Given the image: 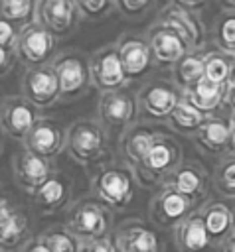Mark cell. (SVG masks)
Listing matches in <instances>:
<instances>
[{"label": "cell", "instance_id": "cell-1", "mask_svg": "<svg viewBox=\"0 0 235 252\" xmlns=\"http://www.w3.org/2000/svg\"><path fill=\"white\" fill-rule=\"evenodd\" d=\"M109 138L111 136L101 126L99 120L81 118V120H75L67 128L65 152L75 163L85 167L91 175L101 165L113 161V152H111Z\"/></svg>", "mask_w": 235, "mask_h": 252}, {"label": "cell", "instance_id": "cell-2", "mask_svg": "<svg viewBox=\"0 0 235 252\" xmlns=\"http://www.w3.org/2000/svg\"><path fill=\"white\" fill-rule=\"evenodd\" d=\"M91 195L113 211L126 209L136 195L138 181L124 161H109L91 173Z\"/></svg>", "mask_w": 235, "mask_h": 252}, {"label": "cell", "instance_id": "cell-3", "mask_svg": "<svg viewBox=\"0 0 235 252\" xmlns=\"http://www.w3.org/2000/svg\"><path fill=\"white\" fill-rule=\"evenodd\" d=\"M63 224L81 242L107 238L115 230V211L89 195L67 207Z\"/></svg>", "mask_w": 235, "mask_h": 252}, {"label": "cell", "instance_id": "cell-4", "mask_svg": "<svg viewBox=\"0 0 235 252\" xmlns=\"http://www.w3.org/2000/svg\"><path fill=\"white\" fill-rule=\"evenodd\" d=\"M182 161H184V154H182L180 142H176L174 136L160 132V136L152 144L150 152L146 154L144 161L134 169V177H136L138 185L144 189L160 187L162 181Z\"/></svg>", "mask_w": 235, "mask_h": 252}, {"label": "cell", "instance_id": "cell-5", "mask_svg": "<svg viewBox=\"0 0 235 252\" xmlns=\"http://www.w3.org/2000/svg\"><path fill=\"white\" fill-rule=\"evenodd\" d=\"M97 120L101 122V126L107 130L111 138L113 136L120 138V134L126 128H130L140 120L136 93L130 91L128 87L101 93L97 102Z\"/></svg>", "mask_w": 235, "mask_h": 252}, {"label": "cell", "instance_id": "cell-6", "mask_svg": "<svg viewBox=\"0 0 235 252\" xmlns=\"http://www.w3.org/2000/svg\"><path fill=\"white\" fill-rule=\"evenodd\" d=\"M51 67L59 79L61 100H75L89 93L93 87L89 55L79 49H63L51 61Z\"/></svg>", "mask_w": 235, "mask_h": 252}, {"label": "cell", "instance_id": "cell-7", "mask_svg": "<svg viewBox=\"0 0 235 252\" xmlns=\"http://www.w3.org/2000/svg\"><path fill=\"white\" fill-rule=\"evenodd\" d=\"M57 41L59 39L47 28H43L39 22L34 20L20 28L14 51L18 61L26 69L39 67L53 61V57L57 55Z\"/></svg>", "mask_w": 235, "mask_h": 252}, {"label": "cell", "instance_id": "cell-8", "mask_svg": "<svg viewBox=\"0 0 235 252\" xmlns=\"http://www.w3.org/2000/svg\"><path fill=\"white\" fill-rule=\"evenodd\" d=\"M138 112L140 120L166 122L174 106L182 98V91L170 79H148L138 91Z\"/></svg>", "mask_w": 235, "mask_h": 252}, {"label": "cell", "instance_id": "cell-9", "mask_svg": "<svg viewBox=\"0 0 235 252\" xmlns=\"http://www.w3.org/2000/svg\"><path fill=\"white\" fill-rule=\"evenodd\" d=\"M22 96L28 98L38 110L51 108L61 100L59 79H57L51 63L39 65V67H30L24 71Z\"/></svg>", "mask_w": 235, "mask_h": 252}, {"label": "cell", "instance_id": "cell-10", "mask_svg": "<svg viewBox=\"0 0 235 252\" xmlns=\"http://www.w3.org/2000/svg\"><path fill=\"white\" fill-rule=\"evenodd\" d=\"M115 45H117V51H118V57H120V63H122L128 83L148 77L152 73V69L156 67L146 35L122 33L115 41Z\"/></svg>", "mask_w": 235, "mask_h": 252}, {"label": "cell", "instance_id": "cell-11", "mask_svg": "<svg viewBox=\"0 0 235 252\" xmlns=\"http://www.w3.org/2000/svg\"><path fill=\"white\" fill-rule=\"evenodd\" d=\"M83 16L79 12L77 0H38L36 6V22L47 28L57 39L71 35Z\"/></svg>", "mask_w": 235, "mask_h": 252}, {"label": "cell", "instance_id": "cell-12", "mask_svg": "<svg viewBox=\"0 0 235 252\" xmlns=\"http://www.w3.org/2000/svg\"><path fill=\"white\" fill-rule=\"evenodd\" d=\"M89 65H91L93 87L97 91L109 93V91H118L128 87V79L124 75L115 43H107L99 47L93 55H89Z\"/></svg>", "mask_w": 235, "mask_h": 252}, {"label": "cell", "instance_id": "cell-13", "mask_svg": "<svg viewBox=\"0 0 235 252\" xmlns=\"http://www.w3.org/2000/svg\"><path fill=\"white\" fill-rule=\"evenodd\" d=\"M160 187H170L182 193L184 197H188L194 203V207H201L209 195V177H207L205 167L199 161L188 159V161H182L162 181Z\"/></svg>", "mask_w": 235, "mask_h": 252}, {"label": "cell", "instance_id": "cell-14", "mask_svg": "<svg viewBox=\"0 0 235 252\" xmlns=\"http://www.w3.org/2000/svg\"><path fill=\"white\" fill-rule=\"evenodd\" d=\"M192 211H196L194 203L184 197L182 193L170 189V187H160L156 195L150 199L148 205V220L156 228H174L180 224Z\"/></svg>", "mask_w": 235, "mask_h": 252}, {"label": "cell", "instance_id": "cell-15", "mask_svg": "<svg viewBox=\"0 0 235 252\" xmlns=\"http://www.w3.org/2000/svg\"><path fill=\"white\" fill-rule=\"evenodd\" d=\"M144 35L148 39V45H150L156 67L172 69L188 51H192L190 45L186 43V39L166 24L154 22L146 30Z\"/></svg>", "mask_w": 235, "mask_h": 252}, {"label": "cell", "instance_id": "cell-16", "mask_svg": "<svg viewBox=\"0 0 235 252\" xmlns=\"http://www.w3.org/2000/svg\"><path fill=\"white\" fill-rule=\"evenodd\" d=\"M38 118L39 110L22 94L8 96L0 102V130L16 142L26 140Z\"/></svg>", "mask_w": 235, "mask_h": 252}, {"label": "cell", "instance_id": "cell-17", "mask_svg": "<svg viewBox=\"0 0 235 252\" xmlns=\"http://www.w3.org/2000/svg\"><path fill=\"white\" fill-rule=\"evenodd\" d=\"M158 136H160V130H158L156 122L138 120L136 124L126 128L118 138L120 161H124L134 173V169L144 161L146 154L150 152V148Z\"/></svg>", "mask_w": 235, "mask_h": 252}, {"label": "cell", "instance_id": "cell-18", "mask_svg": "<svg viewBox=\"0 0 235 252\" xmlns=\"http://www.w3.org/2000/svg\"><path fill=\"white\" fill-rule=\"evenodd\" d=\"M118 252H162V240L150 220L128 219L113 230Z\"/></svg>", "mask_w": 235, "mask_h": 252}, {"label": "cell", "instance_id": "cell-19", "mask_svg": "<svg viewBox=\"0 0 235 252\" xmlns=\"http://www.w3.org/2000/svg\"><path fill=\"white\" fill-rule=\"evenodd\" d=\"M65 140H67V130L55 118L39 116L22 144L30 152L53 159L55 156L65 152Z\"/></svg>", "mask_w": 235, "mask_h": 252}, {"label": "cell", "instance_id": "cell-20", "mask_svg": "<svg viewBox=\"0 0 235 252\" xmlns=\"http://www.w3.org/2000/svg\"><path fill=\"white\" fill-rule=\"evenodd\" d=\"M156 22L166 24L172 30H176L186 39V43L190 45L192 51L205 47V26L201 24L197 12H192L188 8H182L180 4H176V2L170 0L160 10Z\"/></svg>", "mask_w": 235, "mask_h": 252}, {"label": "cell", "instance_id": "cell-21", "mask_svg": "<svg viewBox=\"0 0 235 252\" xmlns=\"http://www.w3.org/2000/svg\"><path fill=\"white\" fill-rule=\"evenodd\" d=\"M55 171L51 159L41 158L28 148H22L12 156V175L20 189L28 191L30 195Z\"/></svg>", "mask_w": 235, "mask_h": 252}, {"label": "cell", "instance_id": "cell-22", "mask_svg": "<svg viewBox=\"0 0 235 252\" xmlns=\"http://www.w3.org/2000/svg\"><path fill=\"white\" fill-rule=\"evenodd\" d=\"M71 197L73 181L57 169L32 193L34 207L39 211V215H53L61 209H67L71 205Z\"/></svg>", "mask_w": 235, "mask_h": 252}, {"label": "cell", "instance_id": "cell-23", "mask_svg": "<svg viewBox=\"0 0 235 252\" xmlns=\"http://www.w3.org/2000/svg\"><path fill=\"white\" fill-rule=\"evenodd\" d=\"M229 134H231V120L227 114H211L205 118V122L199 126L197 134L194 136V142L199 152H203L209 158H223L227 156L229 146Z\"/></svg>", "mask_w": 235, "mask_h": 252}, {"label": "cell", "instance_id": "cell-24", "mask_svg": "<svg viewBox=\"0 0 235 252\" xmlns=\"http://www.w3.org/2000/svg\"><path fill=\"white\" fill-rule=\"evenodd\" d=\"M197 211L213 246L235 232V211L223 201H207L197 207Z\"/></svg>", "mask_w": 235, "mask_h": 252}, {"label": "cell", "instance_id": "cell-25", "mask_svg": "<svg viewBox=\"0 0 235 252\" xmlns=\"http://www.w3.org/2000/svg\"><path fill=\"white\" fill-rule=\"evenodd\" d=\"M172 230H174V244L178 252H207V248L213 246L205 232V226L197 209L192 211Z\"/></svg>", "mask_w": 235, "mask_h": 252}, {"label": "cell", "instance_id": "cell-26", "mask_svg": "<svg viewBox=\"0 0 235 252\" xmlns=\"http://www.w3.org/2000/svg\"><path fill=\"white\" fill-rule=\"evenodd\" d=\"M184 98H188L196 108H199L203 114L211 116L221 110H225V100H227V87L211 83L207 79H201L197 85L182 93Z\"/></svg>", "mask_w": 235, "mask_h": 252}, {"label": "cell", "instance_id": "cell-27", "mask_svg": "<svg viewBox=\"0 0 235 252\" xmlns=\"http://www.w3.org/2000/svg\"><path fill=\"white\" fill-rule=\"evenodd\" d=\"M207 114H203L199 108H196L188 98H180V102L174 106V110L170 112V116L166 118V126L182 136H190L194 138L199 130V126L205 122Z\"/></svg>", "mask_w": 235, "mask_h": 252}, {"label": "cell", "instance_id": "cell-28", "mask_svg": "<svg viewBox=\"0 0 235 252\" xmlns=\"http://www.w3.org/2000/svg\"><path fill=\"white\" fill-rule=\"evenodd\" d=\"M203 55H205V47L203 49H194L188 51L170 71H172V83L184 93L188 89H192L194 85H197L203 79Z\"/></svg>", "mask_w": 235, "mask_h": 252}, {"label": "cell", "instance_id": "cell-29", "mask_svg": "<svg viewBox=\"0 0 235 252\" xmlns=\"http://www.w3.org/2000/svg\"><path fill=\"white\" fill-rule=\"evenodd\" d=\"M30 236V220L22 211H12L6 219L0 220V248L14 250L28 240Z\"/></svg>", "mask_w": 235, "mask_h": 252}, {"label": "cell", "instance_id": "cell-30", "mask_svg": "<svg viewBox=\"0 0 235 252\" xmlns=\"http://www.w3.org/2000/svg\"><path fill=\"white\" fill-rule=\"evenodd\" d=\"M233 77H235V71H233L231 53L221 51L217 47L205 49V55H203V79L227 87Z\"/></svg>", "mask_w": 235, "mask_h": 252}, {"label": "cell", "instance_id": "cell-31", "mask_svg": "<svg viewBox=\"0 0 235 252\" xmlns=\"http://www.w3.org/2000/svg\"><path fill=\"white\" fill-rule=\"evenodd\" d=\"M39 238L49 248V252H79L81 250V240L65 224H53L45 228L39 234Z\"/></svg>", "mask_w": 235, "mask_h": 252}, {"label": "cell", "instance_id": "cell-32", "mask_svg": "<svg viewBox=\"0 0 235 252\" xmlns=\"http://www.w3.org/2000/svg\"><path fill=\"white\" fill-rule=\"evenodd\" d=\"M211 39L217 49L227 53L235 51V12L233 10H221L215 16Z\"/></svg>", "mask_w": 235, "mask_h": 252}, {"label": "cell", "instance_id": "cell-33", "mask_svg": "<svg viewBox=\"0 0 235 252\" xmlns=\"http://www.w3.org/2000/svg\"><path fill=\"white\" fill-rule=\"evenodd\" d=\"M213 187L219 195L235 199V158L231 156L219 158L213 169Z\"/></svg>", "mask_w": 235, "mask_h": 252}, {"label": "cell", "instance_id": "cell-34", "mask_svg": "<svg viewBox=\"0 0 235 252\" xmlns=\"http://www.w3.org/2000/svg\"><path fill=\"white\" fill-rule=\"evenodd\" d=\"M38 0H0V14L20 28L36 20Z\"/></svg>", "mask_w": 235, "mask_h": 252}, {"label": "cell", "instance_id": "cell-35", "mask_svg": "<svg viewBox=\"0 0 235 252\" xmlns=\"http://www.w3.org/2000/svg\"><path fill=\"white\" fill-rule=\"evenodd\" d=\"M83 20H103L115 10V0H77Z\"/></svg>", "mask_w": 235, "mask_h": 252}, {"label": "cell", "instance_id": "cell-36", "mask_svg": "<svg viewBox=\"0 0 235 252\" xmlns=\"http://www.w3.org/2000/svg\"><path fill=\"white\" fill-rule=\"evenodd\" d=\"M154 2L156 0H115V10L120 16L128 18V20H134V18L144 16L152 8Z\"/></svg>", "mask_w": 235, "mask_h": 252}, {"label": "cell", "instance_id": "cell-37", "mask_svg": "<svg viewBox=\"0 0 235 252\" xmlns=\"http://www.w3.org/2000/svg\"><path fill=\"white\" fill-rule=\"evenodd\" d=\"M18 33H20V26L0 14V45L14 49L18 41Z\"/></svg>", "mask_w": 235, "mask_h": 252}, {"label": "cell", "instance_id": "cell-38", "mask_svg": "<svg viewBox=\"0 0 235 252\" xmlns=\"http://www.w3.org/2000/svg\"><path fill=\"white\" fill-rule=\"evenodd\" d=\"M79 252H118L113 234L107 238H99V240H87L81 242V250Z\"/></svg>", "mask_w": 235, "mask_h": 252}, {"label": "cell", "instance_id": "cell-39", "mask_svg": "<svg viewBox=\"0 0 235 252\" xmlns=\"http://www.w3.org/2000/svg\"><path fill=\"white\" fill-rule=\"evenodd\" d=\"M16 61H18L16 51H14L12 47H4V45H0V77L8 75Z\"/></svg>", "mask_w": 235, "mask_h": 252}, {"label": "cell", "instance_id": "cell-40", "mask_svg": "<svg viewBox=\"0 0 235 252\" xmlns=\"http://www.w3.org/2000/svg\"><path fill=\"white\" fill-rule=\"evenodd\" d=\"M20 252H49V248L41 242L39 236H32L20 246Z\"/></svg>", "mask_w": 235, "mask_h": 252}, {"label": "cell", "instance_id": "cell-41", "mask_svg": "<svg viewBox=\"0 0 235 252\" xmlns=\"http://www.w3.org/2000/svg\"><path fill=\"white\" fill-rule=\"evenodd\" d=\"M172 2H176V4H180L182 8H188V10H192V12H199V10H203V8L207 6L209 0H172Z\"/></svg>", "mask_w": 235, "mask_h": 252}, {"label": "cell", "instance_id": "cell-42", "mask_svg": "<svg viewBox=\"0 0 235 252\" xmlns=\"http://www.w3.org/2000/svg\"><path fill=\"white\" fill-rule=\"evenodd\" d=\"M225 110L227 112H235V77L231 79V83L227 85V100H225Z\"/></svg>", "mask_w": 235, "mask_h": 252}, {"label": "cell", "instance_id": "cell-43", "mask_svg": "<svg viewBox=\"0 0 235 252\" xmlns=\"http://www.w3.org/2000/svg\"><path fill=\"white\" fill-rule=\"evenodd\" d=\"M231 120V134H229V146H227V156L235 158V112H229Z\"/></svg>", "mask_w": 235, "mask_h": 252}, {"label": "cell", "instance_id": "cell-44", "mask_svg": "<svg viewBox=\"0 0 235 252\" xmlns=\"http://www.w3.org/2000/svg\"><path fill=\"white\" fill-rule=\"evenodd\" d=\"M215 248H217V252H235V232L229 234L225 240H221Z\"/></svg>", "mask_w": 235, "mask_h": 252}, {"label": "cell", "instance_id": "cell-45", "mask_svg": "<svg viewBox=\"0 0 235 252\" xmlns=\"http://www.w3.org/2000/svg\"><path fill=\"white\" fill-rule=\"evenodd\" d=\"M12 211H14V209H12V205H10V199L4 197V195H0V220L6 219Z\"/></svg>", "mask_w": 235, "mask_h": 252}, {"label": "cell", "instance_id": "cell-46", "mask_svg": "<svg viewBox=\"0 0 235 252\" xmlns=\"http://www.w3.org/2000/svg\"><path fill=\"white\" fill-rule=\"evenodd\" d=\"M217 2L223 10H233L235 12V0H217Z\"/></svg>", "mask_w": 235, "mask_h": 252}, {"label": "cell", "instance_id": "cell-47", "mask_svg": "<svg viewBox=\"0 0 235 252\" xmlns=\"http://www.w3.org/2000/svg\"><path fill=\"white\" fill-rule=\"evenodd\" d=\"M231 57H233V71H235V51L231 53Z\"/></svg>", "mask_w": 235, "mask_h": 252}, {"label": "cell", "instance_id": "cell-48", "mask_svg": "<svg viewBox=\"0 0 235 252\" xmlns=\"http://www.w3.org/2000/svg\"><path fill=\"white\" fill-rule=\"evenodd\" d=\"M2 132V130H0ZM0 152H2V136H0Z\"/></svg>", "mask_w": 235, "mask_h": 252}, {"label": "cell", "instance_id": "cell-49", "mask_svg": "<svg viewBox=\"0 0 235 252\" xmlns=\"http://www.w3.org/2000/svg\"><path fill=\"white\" fill-rule=\"evenodd\" d=\"M0 252H8V250H4V248H0Z\"/></svg>", "mask_w": 235, "mask_h": 252}]
</instances>
